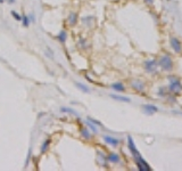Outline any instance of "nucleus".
Returning <instances> with one entry per match:
<instances>
[{"label":"nucleus","instance_id":"nucleus-3","mask_svg":"<svg viewBox=\"0 0 182 171\" xmlns=\"http://www.w3.org/2000/svg\"><path fill=\"white\" fill-rule=\"evenodd\" d=\"M169 90L173 92H179L182 90V86L181 82L178 79H175L174 77L173 78H169Z\"/></svg>","mask_w":182,"mask_h":171},{"label":"nucleus","instance_id":"nucleus-23","mask_svg":"<svg viewBox=\"0 0 182 171\" xmlns=\"http://www.w3.org/2000/svg\"><path fill=\"white\" fill-rule=\"evenodd\" d=\"M28 20H30V22H31V23H34V22H35V17L33 16V14L28 15Z\"/></svg>","mask_w":182,"mask_h":171},{"label":"nucleus","instance_id":"nucleus-18","mask_svg":"<svg viewBox=\"0 0 182 171\" xmlns=\"http://www.w3.org/2000/svg\"><path fill=\"white\" fill-rule=\"evenodd\" d=\"M30 20H28V16L27 15H23L22 16V24H23V27H27L30 25Z\"/></svg>","mask_w":182,"mask_h":171},{"label":"nucleus","instance_id":"nucleus-26","mask_svg":"<svg viewBox=\"0 0 182 171\" xmlns=\"http://www.w3.org/2000/svg\"><path fill=\"white\" fill-rule=\"evenodd\" d=\"M5 2V0H0V3H3Z\"/></svg>","mask_w":182,"mask_h":171},{"label":"nucleus","instance_id":"nucleus-22","mask_svg":"<svg viewBox=\"0 0 182 171\" xmlns=\"http://www.w3.org/2000/svg\"><path fill=\"white\" fill-rule=\"evenodd\" d=\"M88 120H89L90 122H92L93 124H96V126H100V127H101V123H100L99 121H97V120H93V119H91V118H88Z\"/></svg>","mask_w":182,"mask_h":171},{"label":"nucleus","instance_id":"nucleus-13","mask_svg":"<svg viewBox=\"0 0 182 171\" xmlns=\"http://www.w3.org/2000/svg\"><path fill=\"white\" fill-rule=\"evenodd\" d=\"M112 88H113L115 91H118V92H123L125 90L124 84L121 83V82H115V83H113V84H112Z\"/></svg>","mask_w":182,"mask_h":171},{"label":"nucleus","instance_id":"nucleus-14","mask_svg":"<svg viewBox=\"0 0 182 171\" xmlns=\"http://www.w3.org/2000/svg\"><path fill=\"white\" fill-rule=\"evenodd\" d=\"M57 40H58L59 42H62V43H64L66 40H67V33H66L65 30H62V31L59 32V34H58V37H57Z\"/></svg>","mask_w":182,"mask_h":171},{"label":"nucleus","instance_id":"nucleus-12","mask_svg":"<svg viewBox=\"0 0 182 171\" xmlns=\"http://www.w3.org/2000/svg\"><path fill=\"white\" fill-rule=\"evenodd\" d=\"M110 97L115 101H118V102H123V103H130L131 99L129 97H124V96H118V95H110Z\"/></svg>","mask_w":182,"mask_h":171},{"label":"nucleus","instance_id":"nucleus-1","mask_svg":"<svg viewBox=\"0 0 182 171\" xmlns=\"http://www.w3.org/2000/svg\"><path fill=\"white\" fill-rule=\"evenodd\" d=\"M159 65L164 71H171L173 68V62L169 55H163L159 59Z\"/></svg>","mask_w":182,"mask_h":171},{"label":"nucleus","instance_id":"nucleus-7","mask_svg":"<svg viewBox=\"0 0 182 171\" xmlns=\"http://www.w3.org/2000/svg\"><path fill=\"white\" fill-rule=\"evenodd\" d=\"M104 140L107 143V144L112 145L113 147H116L118 146L119 144V139H117V138H114V137H112V136H104Z\"/></svg>","mask_w":182,"mask_h":171},{"label":"nucleus","instance_id":"nucleus-9","mask_svg":"<svg viewBox=\"0 0 182 171\" xmlns=\"http://www.w3.org/2000/svg\"><path fill=\"white\" fill-rule=\"evenodd\" d=\"M132 88L135 89L137 91H142L144 89V83L141 82L140 80H134L132 81Z\"/></svg>","mask_w":182,"mask_h":171},{"label":"nucleus","instance_id":"nucleus-4","mask_svg":"<svg viewBox=\"0 0 182 171\" xmlns=\"http://www.w3.org/2000/svg\"><path fill=\"white\" fill-rule=\"evenodd\" d=\"M157 68V62L155 59H149V61H146L144 63V70L148 72V73H153L155 72Z\"/></svg>","mask_w":182,"mask_h":171},{"label":"nucleus","instance_id":"nucleus-21","mask_svg":"<svg viewBox=\"0 0 182 171\" xmlns=\"http://www.w3.org/2000/svg\"><path fill=\"white\" fill-rule=\"evenodd\" d=\"M60 111H62V112H66V113L78 114V113H76V111H74V110H72V108H68V107H62V108H60Z\"/></svg>","mask_w":182,"mask_h":171},{"label":"nucleus","instance_id":"nucleus-5","mask_svg":"<svg viewBox=\"0 0 182 171\" xmlns=\"http://www.w3.org/2000/svg\"><path fill=\"white\" fill-rule=\"evenodd\" d=\"M169 43H171V46H172V48H173V50H174L175 53L179 54L182 52V45H181V42H180V40H178L176 38L172 37V38L169 39Z\"/></svg>","mask_w":182,"mask_h":171},{"label":"nucleus","instance_id":"nucleus-6","mask_svg":"<svg viewBox=\"0 0 182 171\" xmlns=\"http://www.w3.org/2000/svg\"><path fill=\"white\" fill-rule=\"evenodd\" d=\"M128 145H129V149H130V152L132 153L133 156H137V155L140 154L139 151L137 149V147H135V145H134V142H133V139H132L131 136L128 137Z\"/></svg>","mask_w":182,"mask_h":171},{"label":"nucleus","instance_id":"nucleus-20","mask_svg":"<svg viewBox=\"0 0 182 171\" xmlns=\"http://www.w3.org/2000/svg\"><path fill=\"white\" fill-rule=\"evenodd\" d=\"M10 14H12V16H13L14 18L16 20V21H18V22H19V21H22V16H21V15H19L18 13H17V12H15V10H12V12H10Z\"/></svg>","mask_w":182,"mask_h":171},{"label":"nucleus","instance_id":"nucleus-24","mask_svg":"<svg viewBox=\"0 0 182 171\" xmlns=\"http://www.w3.org/2000/svg\"><path fill=\"white\" fill-rule=\"evenodd\" d=\"M15 1H16V0H8V3L13 5V3H15Z\"/></svg>","mask_w":182,"mask_h":171},{"label":"nucleus","instance_id":"nucleus-16","mask_svg":"<svg viewBox=\"0 0 182 171\" xmlns=\"http://www.w3.org/2000/svg\"><path fill=\"white\" fill-rule=\"evenodd\" d=\"M50 143H51V140H50V139H46V140L43 142V144L41 145V153H44V152H47V151H48Z\"/></svg>","mask_w":182,"mask_h":171},{"label":"nucleus","instance_id":"nucleus-8","mask_svg":"<svg viewBox=\"0 0 182 171\" xmlns=\"http://www.w3.org/2000/svg\"><path fill=\"white\" fill-rule=\"evenodd\" d=\"M142 110L144 111V113H147V114H154V113H156L157 111H158V108H157L156 106L150 105V104L142 105Z\"/></svg>","mask_w":182,"mask_h":171},{"label":"nucleus","instance_id":"nucleus-2","mask_svg":"<svg viewBox=\"0 0 182 171\" xmlns=\"http://www.w3.org/2000/svg\"><path fill=\"white\" fill-rule=\"evenodd\" d=\"M134 158V161H135V163H137V165H138V168H139V170L141 171H150L151 170V168L149 167V164L144 161L142 158V156L139 154V155H137V156H133Z\"/></svg>","mask_w":182,"mask_h":171},{"label":"nucleus","instance_id":"nucleus-25","mask_svg":"<svg viewBox=\"0 0 182 171\" xmlns=\"http://www.w3.org/2000/svg\"><path fill=\"white\" fill-rule=\"evenodd\" d=\"M144 1H146L147 3H153V1H154V0H144Z\"/></svg>","mask_w":182,"mask_h":171},{"label":"nucleus","instance_id":"nucleus-10","mask_svg":"<svg viewBox=\"0 0 182 171\" xmlns=\"http://www.w3.org/2000/svg\"><path fill=\"white\" fill-rule=\"evenodd\" d=\"M67 22H68V24H71V25H74V24H76V22H78V15H76V13H74V12H71V13H69V15H68Z\"/></svg>","mask_w":182,"mask_h":171},{"label":"nucleus","instance_id":"nucleus-17","mask_svg":"<svg viewBox=\"0 0 182 171\" xmlns=\"http://www.w3.org/2000/svg\"><path fill=\"white\" fill-rule=\"evenodd\" d=\"M75 86L78 87V89L81 90V91H83V92H85V94H88V92H90V89L85 86V84H83V83H80V82H76L75 83Z\"/></svg>","mask_w":182,"mask_h":171},{"label":"nucleus","instance_id":"nucleus-15","mask_svg":"<svg viewBox=\"0 0 182 171\" xmlns=\"http://www.w3.org/2000/svg\"><path fill=\"white\" fill-rule=\"evenodd\" d=\"M80 133H81V136H82L84 139H87V140L91 138V135H90V132H89V129H87V128H81Z\"/></svg>","mask_w":182,"mask_h":171},{"label":"nucleus","instance_id":"nucleus-19","mask_svg":"<svg viewBox=\"0 0 182 171\" xmlns=\"http://www.w3.org/2000/svg\"><path fill=\"white\" fill-rule=\"evenodd\" d=\"M87 126H88V128H90L91 131H92V132H94V133H97V132H98V129L94 127V124H93L92 122H90L89 120L87 121Z\"/></svg>","mask_w":182,"mask_h":171},{"label":"nucleus","instance_id":"nucleus-11","mask_svg":"<svg viewBox=\"0 0 182 171\" xmlns=\"http://www.w3.org/2000/svg\"><path fill=\"white\" fill-rule=\"evenodd\" d=\"M106 158H107V161H109L112 163H118L119 162V155L116 153H109Z\"/></svg>","mask_w":182,"mask_h":171}]
</instances>
